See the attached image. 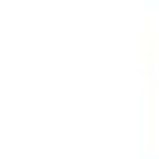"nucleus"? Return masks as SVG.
Here are the masks:
<instances>
[]
</instances>
